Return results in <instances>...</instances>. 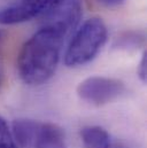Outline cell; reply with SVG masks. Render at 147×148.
I'll use <instances>...</instances> for the list:
<instances>
[{
    "label": "cell",
    "mask_w": 147,
    "mask_h": 148,
    "mask_svg": "<svg viewBox=\"0 0 147 148\" xmlns=\"http://www.w3.org/2000/svg\"><path fill=\"white\" fill-rule=\"evenodd\" d=\"M63 36L49 28H41L27 40L17 58V71L28 85L47 82L56 70Z\"/></svg>",
    "instance_id": "1"
},
{
    "label": "cell",
    "mask_w": 147,
    "mask_h": 148,
    "mask_svg": "<svg viewBox=\"0 0 147 148\" xmlns=\"http://www.w3.org/2000/svg\"><path fill=\"white\" fill-rule=\"evenodd\" d=\"M106 40L107 27L101 18L92 17L85 21L65 53V64L70 68L87 64L98 55Z\"/></svg>",
    "instance_id": "2"
},
{
    "label": "cell",
    "mask_w": 147,
    "mask_h": 148,
    "mask_svg": "<svg viewBox=\"0 0 147 148\" xmlns=\"http://www.w3.org/2000/svg\"><path fill=\"white\" fill-rule=\"evenodd\" d=\"M12 134L16 145L22 148H68L63 130L49 122L15 119Z\"/></svg>",
    "instance_id": "3"
},
{
    "label": "cell",
    "mask_w": 147,
    "mask_h": 148,
    "mask_svg": "<svg viewBox=\"0 0 147 148\" xmlns=\"http://www.w3.org/2000/svg\"><path fill=\"white\" fill-rule=\"evenodd\" d=\"M125 91L126 87L122 80L102 76L89 77L77 86L78 97L83 101L97 107L117 100Z\"/></svg>",
    "instance_id": "4"
},
{
    "label": "cell",
    "mask_w": 147,
    "mask_h": 148,
    "mask_svg": "<svg viewBox=\"0 0 147 148\" xmlns=\"http://www.w3.org/2000/svg\"><path fill=\"white\" fill-rule=\"evenodd\" d=\"M82 16L80 0H51L43 15V28H49L66 37L77 27Z\"/></svg>",
    "instance_id": "5"
},
{
    "label": "cell",
    "mask_w": 147,
    "mask_h": 148,
    "mask_svg": "<svg viewBox=\"0 0 147 148\" xmlns=\"http://www.w3.org/2000/svg\"><path fill=\"white\" fill-rule=\"evenodd\" d=\"M51 0H20L17 3L0 8V24L9 25L30 21L44 13Z\"/></svg>",
    "instance_id": "6"
},
{
    "label": "cell",
    "mask_w": 147,
    "mask_h": 148,
    "mask_svg": "<svg viewBox=\"0 0 147 148\" xmlns=\"http://www.w3.org/2000/svg\"><path fill=\"white\" fill-rule=\"evenodd\" d=\"M79 134L85 148H110L113 145L109 133L98 125L85 126Z\"/></svg>",
    "instance_id": "7"
},
{
    "label": "cell",
    "mask_w": 147,
    "mask_h": 148,
    "mask_svg": "<svg viewBox=\"0 0 147 148\" xmlns=\"http://www.w3.org/2000/svg\"><path fill=\"white\" fill-rule=\"evenodd\" d=\"M146 44V34L143 30H129L120 34L114 44L113 48L118 51H136L144 47Z\"/></svg>",
    "instance_id": "8"
},
{
    "label": "cell",
    "mask_w": 147,
    "mask_h": 148,
    "mask_svg": "<svg viewBox=\"0 0 147 148\" xmlns=\"http://www.w3.org/2000/svg\"><path fill=\"white\" fill-rule=\"evenodd\" d=\"M0 148H17L6 119L0 116Z\"/></svg>",
    "instance_id": "9"
},
{
    "label": "cell",
    "mask_w": 147,
    "mask_h": 148,
    "mask_svg": "<svg viewBox=\"0 0 147 148\" xmlns=\"http://www.w3.org/2000/svg\"><path fill=\"white\" fill-rule=\"evenodd\" d=\"M137 73H138V76H139L140 80L143 83H146V79H147V52L146 51L143 52V55H142V59H140V62H139Z\"/></svg>",
    "instance_id": "10"
},
{
    "label": "cell",
    "mask_w": 147,
    "mask_h": 148,
    "mask_svg": "<svg viewBox=\"0 0 147 148\" xmlns=\"http://www.w3.org/2000/svg\"><path fill=\"white\" fill-rule=\"evenodd\" d=\"M97 3L107 7V8H114V7H120L125 2V0H94Z\"/></svg>",
    "instance_id": "11"
},
{
    "label": "cell",
    "mask_w": 147,
    "mask_h": 148,
    "mask_svg": "<svg viewBox=\"0 0 147 148\" xmlns=\"http://www.w3.org/2000/svg\"><path fill=\"white\" fill-rule=\"evenodd\" d=\"M2 37H3V32L0 30V44H1ZM1 82H2V76H1V68H0V85H1Z\"/></svg>",
    "instance_id": "12"
}]
</instances>
